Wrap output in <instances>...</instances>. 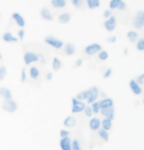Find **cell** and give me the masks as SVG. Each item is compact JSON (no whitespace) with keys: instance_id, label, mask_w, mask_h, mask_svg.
<instances>
[{"instance_id":"6da1fadb","label":"cell","mask_w":144,"mask_h":150,"mask_svg":"<svg viewBox=\"0 0 144 150\" xmlns=\"http://www.w3.org/2000/svg\"><path fill=\"white\" fill-rule=\"evenodd\" d=\"M40 59V55L35 51H25L23 55V60L26 66H30L32 63H36Z\"/></svg>"},{"instance_id":"7a4b0ae2","label":"cell","mask_w":144,"mask_h":150,"mask_svg":"<svg viewBox=\"0 0 144 150\" xmlns=\"http://www.w3.org/2000/svg\"><path fill=\"white\" fill-rule=\"evenodd\" d=\"M44 42L46 43L47 45L51 46L52 48L54 49H62L64 47V42L61 40V39L57 38L56 36H53V35H46L44 36Z\"/></svg>"},{"instance_id":"3957f363","label":"cell","mask_w":144,"mask_h":150,"mask_svg":"<svg viewBox=\"0 0 144 150\" xmlns=\"http://www.w3.org/2000/svg\"><path fill=\"white\" fill-rule=\"evenodd\" d=\"M18 103L15 100H3L1 102V109L8 113H15L18 111Z\"/></svg>"},{"instance_id":"277c9868","label":"cell","mask_w":144,"mask_h":150,"mask_svg":"<svg viewBox=\"0 0 144 150\" xmlns=\"http://www.w3.org/2000/svg\"><path fill=\"white\" fill-rule=\"evenodd\" d=\"M99 95V89L97 86H91L90 88L87 89V99L86 102L88 104H92L95 102Z\"/></svg>"},{"instance_id":"5b68a950","label":"cell","mask_w":144,"mask_h":150,"mask_svg":"<svg viewBox=\"0 0 144 150\" xmlns=\"http://www.w3.org/2000/svg\"><path fill=\"white\" fill-rule=\"evenodd\" d=\"M133 27L136 30H141L144 27V11L140 10L135 14L133 19Z\"/></svg>"},{"instance_id":"8992f818","label":"cell","mask_w":144,"mask_h":150,"mask_svg":"<svg viewBox=\"0 0 144 150\" xmlns=\"http://www.w3.org/2000/svg\"><path fill=\"white\" fill-rule=\"evenodd\" d=\"M85 106L86 105L83 101L78 100L76 97L72 98V113L73 114H78V113L83 112Z\"/></svg>"},{"instance_id":"52a82bcc","label":"cell","mask_w":144,"mask_h":150,"mask_svg":"<svg viewBox=\"0 0 144 150\" xmlns=\"http://www.w3.org/2000/svg\"><path fill=\"white\" fill-rule=\"evenodd\" d=\"M102 50V46L99 43H91L84 48V53L87 56H93Z\"/></svg>"},{"instance_id":"ba28073f","label":"cell","mask_w":144,"mask_h":150,"mask_svg":"<svg viewBox=\"0 0 144 150\" xmlns=\"http://www.w3.org/2000/svg\"><path fill=\"white\" fill-rule=\"evenodd\" d=\"M126 3L124 0H111L109 3V9L110 10H120L125 11L126 10Z\"/></svg>"},{"instance_id":"9c48e42d","label":"cell","mask_w":144,"mask_h":150,"mask_svg":"<svg viewBox=\"0 0 144 150\" xmlns=\"http://www.w3.org/2000/svg\"><path fill=\"white\" fill-rule=\"evenodd\" d=\"M116 27H117V19H116L115 16H111L110 18L106 19L105 22H104V28L109 33L114 32Z\"/></svg>"},{"instance_id":"30bf717a","label":"cell","mask_w":144,"mask_h":150,"mask_svg":"<svg viewBox=\"0 0 144 150\" xmlns=\"http://www.w3.org/2000/svg\"><path fill=\"white\" fill-rule=\"evenodd\" d=\"M12 19L14 20V22L16 23V25L18 26L20 29H24L26 26V20L23 17L19 12H13L12 13Z\"/></svg>"},{"instance_id":"8fae6325","label":"cell","mask_w":144,"mask_h":150,"mask_svg":"<svg viewBox=\"0 0 144 150\" xmlns=\"http://www.w3.org/2000/svg\"><path fill=\"white\" fill-rule=\"evenodd\" d=\"M39 15H40L41 19H43L46 22H52L54 20V16H53L52 12L46 7H42L39 10Z\"/></svg>"},{"instance_id":"7c38bea8","label":"cell","mask_w":144,"mask_h":150,"mask_svg":"<svg viewBox=\"0 0 144 150\" xmlns=\"http://www.w3.org/2000/svg\"><path fill=\"white\" fill-rule=\"evenodd\" d=\"M1 38L4 42H7V43H16L19 41V38L14 35L11 32H5L2 35Z\"/></svg>"},{"instance_id":"4fadbf2b","label":"cell","mask_w":144,"mask_h":150,"mask_svg":"<svg viewBox=\"0 0 144 150\" xmlns=\"http://www.w3.org/2000/svg\"><path fill=\"white\" fill-rule=\"evenodd\" d=\"M100 112L106 119H109V120H111V121H113L115 119V108H114V106L109 107V108H101Z\"/></svg>"},{"instance_id":"5bb4252c","label":"cell","mask_w":144,"mask_h":150,"mask_svg":"<svg viewBox=\"0 0 144 150\" xmlns=\"http://www.w3.org/2000/svg\"><path fill=\"white\" fill-rule=\"evenodd\" d=\"M59 145L61 150H72V139L70 137L61 138L59 141Z\"/></svg>"},{"instance_id":"9a60e30c","label":"cell","mask_w":144,"mask_h":150,"mask_svg":"<svg viewBox=\"0 0 144 150\" xmlns=\"http://www.w3.org/2000/svg\"><path fill=\"white\" fill-rule=\"evenodd\" d=\"M0 98L3 100H11V99H13L12 91L7 87L1 86L0 87Z\"/></svg>"},{"instance_id":"2e32d148","label":"cell","mask_w":144,"mask_h":150,"mask_svg":"<svg viewBox=\"0 0 144 150\" xmlns=\"http://www.w3.org/2000/svg\"><path fill=\"white\" fill-rule=\"evenodd\" d=\"M128 84H129V87H131V91L133 92V94L140 95L141 93H142V88H141V86L136 83V81L135 80H131Z\"/></svg>"},{"instance_id":"e0dca14e","label":"cell","mask_w":144,"mask_h":150,"mask_svg":"<svg viewBox=\"0 0 144 150\" xmlns=\"http://www.w3.org/2000/svg\"><path fill=\"white\" fill-rule=\"evenodd\" d=\"M71 19H72V15L71 13L69 12H64V13H61L60 15L57 17V20L58 22L60 23L62 25H66V24H69Z\"/></svg>"},{"instance_id":"ac0fdd59","label":"cell","mask_w":144,"mask_h":150,"mask_svg":"<svg viewBox=\"0 0 144 150\" xmlns=\"http://www.w3.org/2000/svg\"><path fill=\"white\" fill-rule=\"evenodd\" d=\"M39 76H40V72L37 69V67L35 66H32L29 69V77L32 81H36L39 79Z\"/></svg>"},{"instance_id":"d6986e66","label":"cell","mask_w":144,"mask_h":150,"mask_svg":"<svg viewBox=\"0 0 144 150\" xmlns=\"http://www.w3.org/2000/svg\"><path fill=\"white\" fill-rule=\"evenodd\" d=\"M89 128L93 132H97L101 128V121L98 118H91L89 121Z\"/></svg>"},{"instance_id":"ffe728a7","label":"cell","mask_w":144,"mask_h":150,"mask_svg":"<svg viewBox=\"0 0 144 150\" xmlns=\"http://www.w3.org/2000/svg\"><path fill=\"white\" fill-rule=\"evenodd\" d=\"M50 5L54 9H63L67 6V0H51Z\"/></svg>"},{"instance_id":"44dd1931","label":"cell","mask_w":144,"mask_h":150,"mask_svg":"<svg viewBox=\"0 0 144 150\" xmlns=\"http://www.w3.org/2000/svg\"><path fill=\"white\" fill-rule=\"evenodd\" d=\"M64 52L67 56H73L76 53V46L71 42L64 44Z\"/></svg>"},{"instance_id":"7402d4cb","label":"cell","mask_w":144,"mask_h":150,"mask_svg":"<svg viewBox=\"0 0 144 150\" xmlns=\"http://www.w3.org/2000/svg\"><path fill=\"white\" fill-rule=\"evenodd\" d=\"M51 66L54 72H58V71H60L63 68V63H62V61L58 57H53Z\"/></svg>"},{"instance_id":"603a6c76","label":"cell","mask_w":144,"mask_h":150,"mask_svg":"<svg viewBox=\"0 0 144 150\" xmlns=\"http://www.w3.org/2000/svg\"><path fill=\"white\" fill-rule=\"evenodd\" d=\"M76 124H77V122H76V119L73 117V116L67 117L63 122V125L66 128H74L76 126Z\"/></svg>"},{"instance_id":"cb8c5ba5","label":"cell","mask_w":144,"mask_h":150,"mask_svg":"<svg viewBox=\"0 0 144 150\" xmlns=\"http://www.w3.org/2000/svg\"><path fill=\"white\" fill-rule=\"evenodd\" d=\"M87 5V8L90 10L97 9L100 6V0H84Z\"/></svg>"},{"instance_id":"d4e9b609","label":"cell","mask_w":144,"mask_h":150,"mask_svg":"<svg viewBox=\"0 0 144 150\" xmlns=\"http://www.w3.org/2000/svg\"><path fill=\"white\" fill-rule=\"evenodd\" d=\"M101 108H109V107L114 106V102H113L112 98H104L101 101H99Z\"/></svg>"},{"instance_id":"484cf974","label":"cell","mask_w":144,"mask_h":150,"mask_svg":"<svg viewBox=\"0 0 144 150\" xmlns=\"http://www.w3.org/2000/svg\"><path fill=\"white\" fill-rule=\"evenodd\" d=\"M101 127H102L101 129H105V131H107V132L110 131V129H112V121L109 120V119L104 118L103 120L101 121Z\"/></svg>"},{"instance_id":"4316f807","label":"cell","mask_w":144,"mask_h":150,"mask_svg":"<svg viewBox=\"0 0 144 150\" xmlns=\"http://www.w3.org/2000/svg\"><path fill=\"white\" fill-rule=\"evenodd\" d=\"M126 38L131 42H135L138 38V33L134 30H128L126 33Z\"/></svg>"},{"instance_id":"83f0119b","label":"cell","mask_w":144,"mask_h":150,"mask_svg":"<svg viewBox=\"0 0 144 150\" xmlns=\"http://www.w3.org/2000/svg\"><path fill=\"white\" fill-rule=\"evenodd\" d=\"M97 132H98V135H99V137L101 138V139H103L104 141H107V142H108V141H109V137H110L108 132L100 128L97 131Z\"/></svg>"},{"instance_id":"f1b7e54d","label":"cell","mask_w":144,"mask_h":150,"mask_svg":"<svg viewBox=\"0 0 144 150\" xmlns=\"http://www.w3.org/2000/svg\"><path fill=\"white\" fill-rule=\"evenodd\" d=\"M90 108H91L93 114H98L101 110V106H100L99 101H95V102H93L91 104V106H90Z\"/></svg>"},{"instance_id":"f546056e","label":"cell","mask_w":144,"mask_h":150,"mask_svg":"<svg viewBox=\"0 0 144 150\" xmlns=\"http://www.w3.org/2000/svg\"><path fill=\"white\" fill-rule=\"evenodd\" d=\"M76 98H77L78 100L83 101V100H86L87 99V90H83V91L78 92L77 96H76Z\"/></svg>"},{"instance_id":"4dcf8cb0","label":"cell","mask_w":144,"mask_h":150,"mask_svg":"<svg viewBox=\"0 0 144 150\" xmlns=\"http://www.w3.org/2000/svg\"><path fill=\"white\" fill-rule=\"evenodd\" d=\"M72 150H83L78 139H74L72 141Z\"/></svg>"},{"instance_id":"1f68e13d","label":"cell","mask_w":144,"mask_h":150,"mask_svg":"<svg viewBox=\"0 0 144 150\" xmlns=\"http://www.w3.org/2000/svg\"><path fill=\"white\" fill-rule=\"evenodd\" d=\"M98 58H99V60H101V61H105L109 58V53L102 49L99 52V54H98Z\"/></svg>"},{"instance_id":"d6a6232c","label":"cell","mask_w":144,"mask_h":150,"mask_svg":"<svg viewBox=\"0 0 144 150\" xmlns=\"http://www.w3.org/2000/svg\"><path fill=\"white\" fill-rule=\"evenodd\" d=\"M7 76V69L5 66H0V81H3Z\"/></svg>"},{"instance_id":"836d02e7","label":"cell","mask_w":144,"mask_h":150,"mask_svg":"<svg viewBox=\"0 0 144 150\" xmlns=\"http://www.w3.org/2000/svg\"><path fill=\"white\" fill-rule=\"evenodd\" d=\"M136 49L138 51H144V38H139L136 42Z\"/></svg>"},{"instance_id":"e575fe53","label":"cell","mask_w":144,"mask_h":150,"mask_svg":"<svg viewBox=\"0 0 144 150\" xmlns=\"http://www.w3.org/2000/svg\"><path fill=\"white\" fill-rule=\"evenodd\" d=\"M25 35H26V30L24 29H20L18 32H17V38H19V40H21V41L24 40Z\"/></svg>"},{"instance_id":"d590c367","label":"cell","mask_w":144,"mask_h":150,"mask_svg":"<svg viewBox=\"0 0 144 150\" xmlns=\"http://www.w3.org/2000/svg\"><path fill=\"white\" fill-rule=\"evenodd\" d=\"M71 3H72L76 8H81L83 5V0H71Z\"/></svg>"},{"instance_id":"8d00e7d4","label":"cell","mask_w":144,"mask_h":150,"mask_svg":"<svg viewBox=\"0 0 144 150\" xmlns=\"http://www.w3.org/2000/svg\"><path fill=\"white\" fill-rule=\"evenodd\" d=\"M83 113H84V115L88 118H91V116L93 115L92 110H91V108H90V106H85V108H84V110H83Z\"/></svg>"},{"instance_id":"74e56055","label":"cell","mask_w":144,"mask_h":150,"mask_svg":"<svg viewBox=\"0 0 144 150\" xmlns=\"http://www.w3.org/2000/svg\"><path fill=\"white\" fill-rule=\"evenodd\" d=\"M21 81L22 83L27 81V71L25 68H23L22 71H21Z\"/></svg>"},{"instance_id":"f35d334b","label":"cell","mask_w":144,"mask_h":150,"mask_svg":"<svg viewBox=\"0 0 144 150\" xmlns=\"http://www.w3.org/2000/svg\"><path fill=\"white\" fill-rule=\"evenodd\" d=\"M112 73H113V71H112L111 68H108V69L106 70V72L104 73V75H103L104 79H109L112 76Z\"/></svg>"},{"instance_id":"ab89813d","label":"cell","mask_w":144,"mask_h":150,"mask_svg":"<svg viewBox=\"0 0 144 150\" xmlns=\"http://www.w3.org/2000/svg\"><path fill=\"white\" fill-rule=\"evenodd\" d=\"M70 135V132L69 131H67V129H61L60 131V137L61 138H63V137H68Z\"/></svg>"},{"instance_id":"60d3db41","label":"cell","mask_w":144,"mask_h":150,"mask_svg":"<svg viewBox=\"0 0 144 150\" xmlns=\"http://www.w3.org/2000/svg\"><path fill=\"white\" fill-rule=\"evenodd\" d=\"M111 16H113V15H112V10L108 9V10H105V11H104L103 17H104L105 19H108V18H110Z\"/></svg>"},{"instance_id":"b9f144b4","label":"cell","mask_w":144,"mask_h":150,"mask_svg":"<svg viewBox=\"0 0 144 150\" xmlns=\"http://www.w3.org/2000/svg\"><path fill=\"white\" fill-rule=\"evenodd\" d=\"M135 81H136V83L139 84V86H140V84H142L144 83V74H143V75L139 76V77H138Z\"/></svg>"},{"instance_id":"7bdbcfd3","label":"cell","mask_w":144,"mask_h":150,"mask_svg":"<svg viewBox=\"0 0 144 150\" xmlns=\"http://www.w3.org/2000/svg\"><path fill=\"white\" fill-rule=\"evenodd\" d=\"M45 79H46V81H52V79H53V73L52 72H47L46 75H45Z\"/></svg>"},{"instance_id":"ee69618b","label":"cell","mask_w":144,"mask_h":150,"mask_svg":"<svg viewBox=\"0 0 144 150\" xmlns=\"http://www.w3.org/2000/svg\"><path fill=\"white\" fill-rule=\"evenodd\" d=\"M107 41L110 42V43H115L116 41H117V38L114 35H111V36H109L108 38H107Z\"/></svg>"},{"instance_id":"f6af8a7d","label":"cell","mask_w":144,"mask_h":150,"mask_svg":"<svg viewBox=\"0 0 144 150\" xmlns=\"http://www.w3.org/2000/svg\"><path fill=\"white\" fill-rule=\"evenodd\" d=\"M81 64H83V60H81V59H78V60L76 61V63L73 65V67H74V68H78V67L81 66Z\"/></svg>"},{"instance_id":"bcb514c9","label":"cell","mask_w":144,"mask_h":150,"mask_svg":"<svg viewBox=\"0 0 144 150\" xmlns=\"http://www.w3.org/2000/svg\"><path fill=\"white\" fill-rule=\"evenodd\" d=\"M125 55H128V49H126V48L125 49Z\"/></svg>"},{"instance_id":"7dc6e473","label":"cell","mask_w":144,"mask_h":150,"mask_svg":"<svg viewBox=\"0 0 144 150\" xmlns=\"http://www.w3.org/2000/svg\"><path fill=\"white\" fill-rule=\"evenodd\" d=\"M1 59H2V52L0 51V60H1Z\"/></svg>"},{"instance_id":"c3c4849f","label":"cell","mask_w":144,"mask_h":150,"mask_svg":"<svg viewBox=\"0 0 144 150\" xmlns=\"http://www.w3.org/2000/svg\"><path fill=\"white\" fill-rule=\"evenodd\" d=\"M0 18H1V13H0Z\"/></svg>"},{"instance_id":"681fc988","label":"cell","mask_w":144,"mask_h":150,"mask_svg":"<svg viewBox=\"0 0 144 150\" xmlns=\"http://www.w3.org/2000/svg\"><path fill=\"white\" fill-rule=\"evenodd\" d=\"M143 104H144V99H143Z\"/></svg>"}]
</instances>
